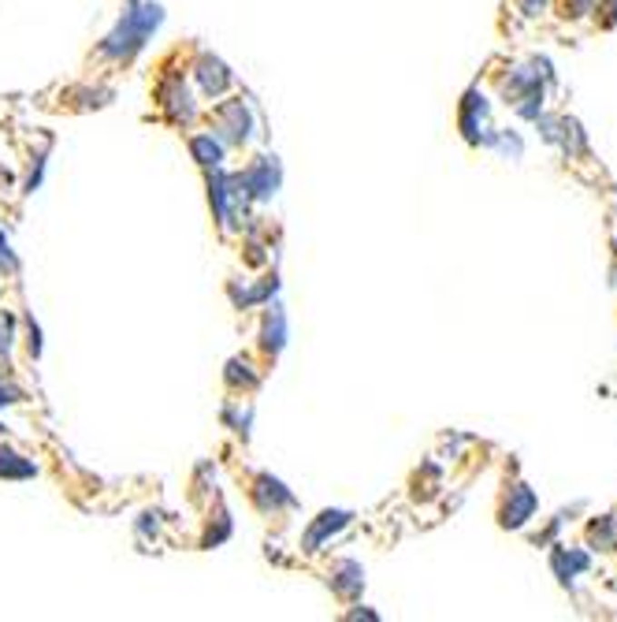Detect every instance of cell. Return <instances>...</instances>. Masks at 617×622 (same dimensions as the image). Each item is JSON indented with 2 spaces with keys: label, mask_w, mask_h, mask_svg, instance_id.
Wrapping results in <instances>:
<instances>
[{
  "label": "cell",
  "mask_w": 617,
  "mask_h": 622,
  "mask_svg": "<svg viewBox=\"0 0 617 622\" xmlns=\"http://www.w3.org/2000/svg\"><path fill=\"white\" fill-rule=\"evenodd\" d=\"M34 474H37V466H34L30 458H23V455L12 451V447H0V477L23 481V477H34Z\"/></svg>",
  "instance_id": "52a82bcc"
},
{
  "label": "cell",
  "mask_w": 617,
  "mask_h": 622,
  "mask_svg": "<svg viewBox=\"0 0 617 622\" xmlns=\"http://www.w3.org/2000/svg\"><path fill=\"white\" fill-rule=\"evenodd\" d=\"M554 570L562 574V581H569V574L588 570V556L584 552H565V548H558L554 552Z\"/></svg>",
  "instance_id": "8fae6325"
},
{
  "label": "cell",
  "mask_w": 617,
  "mask_h": 622,
  "mask_svg": "<svg viewBox=\"0 0 617 622\" xmlns=\"http://www.w3.org/2000/svg\"><path fill=\"white\" fill-rule=\"evenodd\" d=\"M238 183H242L245 194H254V198H272L275 186H279V168H275L268 157H261L250 172L238 176Z\"/></svg>",
  "instance_id": "7a4b0ae2"
},
{
  "label": "cell",
  "mask_w": 617,
  "mask_h": 622,
  "mask_svg": "<svg viewBox=\"0 0 617 622\" xmlns=\"http://www.w3.org/2000/svg\"><path fill=\"white\" fill-rule=\"evenodd\" d=\"M19 399V392H15V387L5 380V376H0V406H12Z\"/></svg>",
  "instance_id": "5bb4252c"
},
{
  "label": "cell",
  "mask_w": 617,
  "mask_h": 622,
  "mask_svg": "<svg viewBox=\"0 0 617 622\" xmlns=\"http://www.w3.org/2000/svg\"><path fill=\"white\" fill-rule=\"evenodd\" d=\"M254 499H257L261 511H275V507H283V503H291V492H286L279 481H272V477H261Z\"/></svg>",
  "instance_id": "ba28073f"
},
{
  "label": "cell",
  "mask_w": 617,
  "mask_h": 622,
  "mask_svg": "<svg viewBox=\"0 0 617 622\" xmlns=\"http://www.w3.org/2000/svg\"><path fill=\"white\" fill-rule=\"evenodd\" d=\"M190 149H194V161L204 165V168H216V165L224 161V142L213 138V135H197V138L190 142Z\"/></svg>",
  "instance_id": "9c48e42d"
},
{
  "label": "cell",
  "mask_w": 617,
  "mask_h": 622,
  "mask_svg": "<svg viewBox=\"0 0 617 622\" xmlns=\"http://www.w3.org/2000/svg\"><path fill=\"white\" fill-rule=\"evenodd\" d=\"M12 268L15 265V257H12V250H8V236H5V231H0V268Z\"/></svg>",
  "instance_id": "9a60e30c"
},
{
  "label": "cell",
  "mask_w": 617,
  "mask_h": 622,
  "mask_svg": "<svg viewBox=\"0 0 617 622\" xmlns=\"http://www.w3.org/2000/svg\"><path fill=\"white\" fill-rule=\"evenodd\" d=\"M160 19H164V12H160L156 5H138L134 12L123 15V23L104 37L101 53H104V56H131L134 49L145 45V37L160 26Z\"/></svg>",
  "instance_id": "6da1fadb"
},
{
  "label": "cell",
  "mask_w": 617,
  "mask_h": 622,
  "mask_svg": "<svg viewBox=\"0 0 617 622\" xmlns=\"http://www.w3.org/2000/svg\"><path fill=\"white\" fill-rule=\"evenodd\" d=\"M245 127H250V112H245L242 101H231V105L220 108V131H224L231 142H242L245 135H250Z\"/></svg>",
  "instance_id": "5b68a950"
},
{
  "label": "cell",
  "mask_w": 617,
  "mask_h": 622,
  "mask_svg": "<svg viewBox=\"0 0 617 622\" xmlns=\"http://www.w3.org/2000/svg\"><path fill=\"white\" fill-rule=\"evenodd\" d=\"M279 346H283V314L275 309V325H272V317L264 325V351H279Z\"/></svg>",
  "instance_id": "7c38bea8"
},
{
  "label": "cell",
  "mask_w": 617,
  "mask_h": 622,
  "mask_svg": "<svg viewBox=\"0 0 617 622\" xmlns=\"http://www.w3.org/2000/svg\"><path fill=\"white\" fill-rule=\"evenodd\" d=\"M346 522H350V515H346V511H323V515H320V522H313V526H309V533H305V552H316L320 544H323V537L339 533Z\"/></svg>",
  "instance_id": "277c9868"
},
{
  "label": "cell",
  "mask_w": 617,
  "mask_h": 622,
  "mask_svg": "<svg viewBox=\"0 0 617 622\" xmlns=\"http://www.w3.org/2000/svg\"><path fill=\"white\" fill-rule=\"evenodd\" d=\"M613 533H617V526H613V518H602V526H599V522L592 526V537H595L599 544H610V548H613Z\"/></svg>",
  "instance_id": "4fadbf2b"
},
{
  "label": "cell",
  "mask_w": 617,
  "mask_h": 622,
  "mask_svg": "<svg viewBox=\"0 0 617 622\" xmlns=\"http://www.w3.org/2000/svg\"><path fill=\"white\" fill-rule=\"evenodd\" d=\"M532 511H536V496H532V488L528 485H513L510 496H506V507H503L499 522L506 529H517V526H524L532 518Z\"/></svg>",
  "instance_id": "3957f363"
},
{
  "label": "cell",
  "mask_w": 617,
  "mask_h": 622,
  "mask_svg": "<svg viewBox=\"0 0 617 622\" xmlns=\"http://www.w3.org/2000/svg\"><path fill=\"white\" fill-rule=\"evenodd\" d=\"M335 589H339L343 597H353V593L361 589V567H357V563H339V567H335Z\"/></svg>",
  "instance_id": "30bf717a"
},
{
  "label": "cell",
  "mask_w": 617,
  "mask_h": 622,
  "mask_svg": "<svg viewBox=\"0 0 617 622\" xmlns=\"http://www.w3.org/2000/svg\"><path fill=\"white\" fill-rule=\"evenodd\" d=\"M536 8H543V0H521V12L524 15H536Z\"/></svg>",
  "instance_id": "2e32d148"
},
{
  "label": "cell",
  "mask_w": 617,
  "mask_h": 622,
  "mask_svg": "<svg viewBox=\"0 0 617 622\" xmlns=\"http://www.w3.org/2000/svg\"><path fill=\"white\" fill-rule=\"evenodd\" d=\"M197 79H201L204 94H220V90H227V83H231V75H227V67H224L220 60H213V56H204V60L197 64Z\"/></svg>",
  "instance_id": "8992f818"
}]
</instances>
